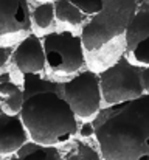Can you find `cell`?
<instances>
[{"instance_id":"cell-11","label":"cell","mask_w":149,"mask_h":160,"mask_svg":"<svg viewBox=\"0 0 149 160\" xmlns=\"http://www.w3.org/2000/svg\"><path fill=\"white\" fill-rule=\"evenodd\" d=\"M16 160H64V157L56 146L41 145L31 140L17 151Z\"/></svg>"},{"instance_id":"cell-13","label":"cell","mask_w":149,"mask_h":160,"mask_svg":"<svg viewBox=\"0 0 149 160\" xmlns=\"http://www.w3.org/2000/svg\"><path fill=\"white\" fill-rule=\"evenodd\" d=\"M53 3H54V14L59 22L79 25L84 20V12L70 0H54Z\"/></svg>"},{"instance_id":"cell-5","label":"cell","mask_w":149,"mask_h":160,"mask_svg":"<svg viewBox=\"0 0 149 160\" xmlns=\"http://www.w3.org/2000/svg\"><path fill=\"white\" fill-rule=\"evenodd\" d=\"M44 50L50 68L64 73H73L84 65V42L81 36L72 31H54L42 38Z\"/></svg>"},{"instance_id":"cell-19","label":"cell","mask_w":149,"mask_h":160,"mask_svg":"<svg viewBox=\"0 0 149 160\" xmlns=\"http://www.w3.org/2000/svg\"><path fill=\"white\" fill-rule=\"evenodd\" d=\"M81 135L82 137H89V135H95V128L92 123H86L82 124V129H81Z\"/></svg>"},{"instance_id":"cell-12","label":"cell","mask_w":149,"mask_h":160,"mask_svg":"<svg viewBox=\"0 0 149 160\" xmlns=\"http://www.w3.org/2000/svg\"><path fill=\"white\" fill-rule=\"evenodd\" d=\"M0 101L8 107L11 113H20L23 106V87H19L12 81L0 82Z\"/></svg>"},{"instance_id":"cell-6","label":"cell","mask_w":149,"mask_h":160,"mask_svg":"<svg viewBox=\"0 0 149 160\" xmlns=\"http://www.w3.org/2000/svg\"><path fill=\"white\" fill-rule=\"evenodd\" d=\"M64 97L78 117L89 118L97 115L102 103L99 75L84 70L64 84Z\"/></svg>"},{"instance_id":"cell-8","label":"cell","mask_w":149,"mask_h":160,"mask_svg":"<svg viewBox=\"0 0 149 160\" xmlns=\"http://www.w3.org/2000/svg\"><path fill=\"white\" fill-rule=\"evenodd\" d=\"M126 48L132 54V58L149 65V9L138 11L129 25L126 34Z\"/></svg>"},{"instance_id":"cell-9","label":"cell","mask_w":149,"mask_h":160,"mask_svg":"<svg viewBox=\"0 0 149 160\" xmlns=\"http://www.w3.org/2000/svg\"><path fill=\"white\" fill-rule=\"evenodd\" d=\"M30 138L20 113L0 112V154L17 152Z\"/></svg>"},{"instance_id":"cell-18","label":"cell","mask_w":149,"mask_h":160,"mask_svg":"<svg viewBox=\"0 0 149 160\" xmlns=\"http://www.w3.org/2000/svg\"><path fill=\"white\" fill-rule=\"evenodd\" d=\"M142 82H143L145 93H149V65H143V70H142Z\"/></svg>"},{"instance_id":"cell-2","label":"cell","mask_w":149,"mask_h":160,"mask_svg":"<svg viewBox=\"0 0 149 160\" xmlns=\"http://www.w3.org/2000/svg\"><path fill=\"white\" fill-rule=\"evenodd\" d=\"M92 124L104 160H149V93L99 109Z\"/></svg>"},{"instance_id":"cell-20","label":"cell","mask_w":149,"mask_h":160,"mask_svg":"<svg viewBox=\"0 0 149 160\" xmlns=\"http://www.w3.org/2000/svg\"><path fill=\"white\" fill-rule=\"evenodd\" d=\"M0 112H3V107H2V101H0Z\"/></svg>"},{"instance_id":"cell-15","label":"cell","mask_w":149,"mask_h":160,"mask_svg":"<svg viewBox=\"0 0 149 160\" xmlns=\"http://www.w3.org/2000/svg\"><path fill=\"white\" fill-rule=\"evenodd\" d=\"M64 160H104L101 157V152L95 151L90 145H86L82 142H78L76 146L64 157Z\"/></svg>"},{"instance_id":"cell-4","label":"cell","mask_w":149,"mask_h":160,"mask_svg":"<svg viewBox=\"0 0 149 160\" xmlns=\"http://www.w3.org/2000/svg\"><path fill=\"white\" fill-rule=\"evenodd\" d=\"M143 65L131 64L127 58L121 56L115 64L107 67L99 75L102 101L107 106L131 101L145 95L142 82Z\"/></svg>"},{"instance_id":"cell-3","label":"cell","mask_w":149,"mask_h":160,"mask_svg":"<svg viewBox=\"0 0 149 160\" xmlns=\"http://www.w3.org/2000/svg\"><path fill=\"white\" fill-rule=\"evenodd\" d=\"M140 3L142 0H104L102 9L82 27L81 38L86 50H99L112 39L126 34Z\"/></svg>"},{"instance_id":"cell-1","label":"cell","mask_w":149,"mask_h":160,"mask_svg":"<svg viewBox=\"0 0 149 160\" xmlns=\"http://www.w3.org/2000/svg\"><path fill=\"white\" fill-rule=\"evenodd\" d=\"M64 84L44 79L37 73L23 75L25 101L20 117L33 142L54 146L76 135V113L64 97Z\"/></svg>"},{"instance_id":"cell-16","label":"cell","mask_w":149,"mask_h":160,"mask_svg":"<svg viewBox=\"0 0 149 160\" xmlns=\"http://www.w3.org/2000/svg\"><path fill=\"white\" fill-rule=\"evenodd\" d=\"M73 5H76L84 14H98L102 9V3L104 0H70Z\"/></svg>"},{"instance_id":"cell-10","label":"cell","mask_w":149,"mask_h":160,"mask_svg":"<svg viewBox=\"0 0 149 160\" xmlns=\"http://www.w3.org/2000/svg\"><path fill=\"white\" fill-rule=\"evenodd\" d=\"M31 28L28 0H0V38Z\"/></svg>"},{"instance_id":"cell-14","label":"cell","mask_w":149,"mask_h":160,"mask_svg":"<svg viewBox=\"0 0 149 160\" xmlns=\"http://www.w3.org/2000/svg\"><path fill=\"white\" fill-rule=\"evenodd\" d=\"M33 20L34 23L39 27V28H47L53 23V20L56 19V14H54V3L53 2H45V3H41L34 8L33 11Z\"/></svg>"},{"instance_id":"cell-7","label":"cell","mask_w":149,"mask_h":160,"mask_svg":"<svg viewBox=\"0 0 149 160\" xmlns=\"http://www.w3.org/2000/svg\"><path fill=\"white\" fill-rule=\"evenodd\" d=\"M12 59L16 67L23 73H39L47 65V56L44 50V42L34 33H30L20 44L14 48Z\"/></svg>"},{"instance_id":"cell-17","label":"cell","mask_w":149,"mask_h":160,"mask_svg":"<svg viewBox=\"0 0 149 160\" xmlns=\"http://www.w3.org/2000/svg\"><path fill=\"white\" fill-rule=\"evenodd\" d=\"M11 58V48L9 47H0V70L6 67V62Z\"/></svg>"},{"instance_id":"cell-21","label":"cell","mask_w":149,"mask_h":160,"mask_svg":"<svg viewBox=\"0 0 149 160\" xmlns=\"http://www.w3.org/2000/svg\"><path fill=\"white\" fill-rule=\"evenodd\" d=\"M0 156H2V154H0Z\"/></svg>"}]
</instances>
